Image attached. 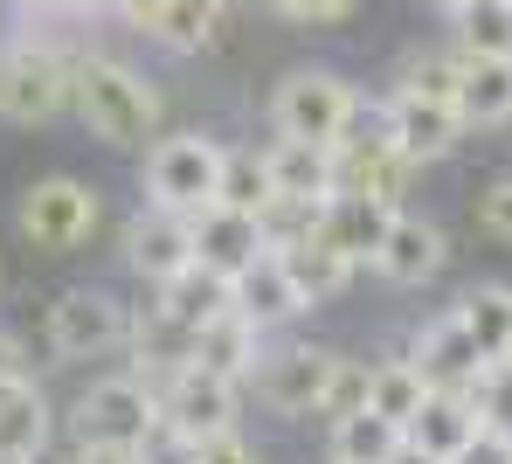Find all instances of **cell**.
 <instances>
[{
    "mask_svg": "<svg viewBox=\"0 0 512 464\" xmlns=\"http://www.w3.org/2000/svg\"><path fill=\"white\" fill-rule=\"evenodd\" d=\"M70 104H77V118L104 146H146L160 132V91L132 63H111V56H84L77 63Z\"/></svg>",
    "mask_w": 512,
    "mask_h": 464,
    "instance_id": "cell-1",
    "label": "cell"
},
{
    "mask_svg": "<svg viewBox=\"0 0 512 464\" xmlns=\"http://www.w3.org/2000/svg\"><path fill=\"white\" fill-rule=\"evenodd\" d=\"M222 146L201 139V132H180V139H160L146 153V194L153 208H173V215H201L215 208V187H222Z\"/></svg>",
    "mask_w": 512,
    "mask_h": 464,
    "instance_id": "cell-2",
    "label": "cell"
},
{
    "mask_svg": "<svg viewBox=\"0 0 512 464\" xmlns=\"http://www.w3.org/2000/svg\"><path fill=\"white\" fill-rule=\"evenodd\" d=\"M353 104L360 97L346 91V77L333 70H291L277 97H270V125L284 132V139H312V146H333L346 132V118H353Z\"/></svg>",
    "mask_w": 512,
    "mask_h": 464,
    "instance_id": "cell-3",
    "label": "cell"
},
{
    "mask_svg": "<svg viewBox=\"0 0 512 464\" xmlns=\"http://www.w3.org/2000/svg\"><path fill=\"white\" fill-rule=\"evenodd\" d=\"M153 395H160V423H173V430L194 437V444L236 430V381L215 374V368H201V361L167 368V381H160Z\"/></svg>",
    "mask_w": 512,
    "mask_h": 464,
    "instance_id": "cell-4",
    "label": "cell"
},
{
    "mask_svg": "<svg viewBox=\"0 0 512 464\" xmlns=\"http://www.w3.org/2000/svg\"><path fill=\"white\" fill-rule=\"evenodd\" d=\"M77 84V63H63L56 49H14L0 63V118L7 125H49Z\"/></svg>",
    "mask_w": 512,
    "mask_h": 464,
    "instance_id": "cell-5",
    "label": "cell"
},
{
    "mask_svg": "<svg viewBox=\"0 0 512 464\" xmlns=\"http://www.w3.org/2000/svg\"><path fill=\"white\" fill-rule=\"evenodd\" d=\"M132 340V312L111 298V291H63L56 305H49V347L63 354V361H90V354H111V347H125Z\"/></svg>",
    "mask_w": 512,
    "mask_h": 464,
    "instance_id": "cell-6",
    "label": "cell"
},
{
    "mask_svg": "<svg viewBox=\"0 0 512 464\" xmlns=\"http://www.w3.org/2000/svg\"><path fill=\"white\" fill-rule=\"evenodd\" d=\"M340 354L326 347H284V354H263L256 361V402L277 409V416H319L326 409V388H333Z\"/></svg>",
    "mask_w": 512,
    "mask_h": 464,
    "instance_id": "cell-7",
    "label": "cell"
},
{
    "mask_svg": "<svg viewBox=\"0 0 512 464\" xmlns=\"http://www.w3.org/2000/svg\"><path fill=\"white\" fill-rule=\"evenodd\" d=\"M90 229H97V194L84 181L56 174V181H35L21 194V236L35 250H77Z\"/></svg>",
    "mask_w": 512,
    "mask_h": 464,
    "instance_id": "cell-8",
    "label": "cell"
},
{
    "mask_svg": "<svg viewBox=\"0 0 512 464\" xmlns=\"http://www.w3.org/2000/svg\"><path fill=\"white\" fill-rule=\"evenodd\" d=\"M160 423V395L139 381V374H111V381H90L84 402H77V437H111V444H139L146 430Z\"/></svg>",
    "mask_w": 512,
    "mask_h": 464,
    "instance_id": "cell-9",
    "label": "cell"
},
{
    "mask_svg": "<svg viewBox=\"0 0 512 464\" xmlns=\"http://www.w3.org/2000/svg\"><path fill=\"white\" fill-rule=\"evenodd\" d=\"M388 132H395V146H402V160L409 167H429V160H450L457 153V139L471 132L464 125V111L457 104H443V97H423V91H402L388 97Z\"/></svg>",
    "mask_w": 512,
    "mask_h": 464,
    "instance_id": "cell-10",
    "label": "cell"
},
{
    "mask_svg": "<svg viewBox=\"0 0 512 464\" xmlns=\"http://www.w3.org/2000/svg\"><path fill=\"white\" fill-rule=\"evenodd\" d=\"M125 264L146 284H167L194 264V215H173V208H153L125 229Z\"/></svg>",
    "mask_w": 512,
    "mask_h": 464,
    "instance_id": "cell-11",
    "label": "cell"
},
{
    "mask_svg": "<svg viewBox=\"0 0 512 464\" xmlns=\"http://www.w3.org/2000/svg\"><path fill=\"white\" fill-rule=\"evenodd\" d=\"M187 361H201V368L229 374V381H250L256 361H263V326H256L250 312H215L208 326H194V340H187Z\"/></svg>",
    "mask_w": 512,
    "mask_h": 464,
    "instance_id": "cell-12",
    "label": "cell"
},
{
    "mask_svg": "<svg viewBox=\"0 0 512 464\" xmlns=\"http://www.w3.org/2000/svg\"><path fill=\"white\" fill-rule=\"evenodd\" d=\"M443 257H450L443 229L423 222V215H402V208H395V222H388V243H381L374 271H381L388 284H429L436 271H443Z\"/></svg>",
    "mask_w": 512,
    "mask_h": 464,
    "instance_id": "cell-13",
    "label": "cell"
},
{
    "mask_svg": "<svg viewBox=\"0 0 512 464\" xmlns=\"http://www.w3.org/2000/svg\"><path fill=\"white\" fill-rule=\"evenodd\" d=\"M229 305H236V312H250L256 326H277V319L305 312V291L291 284V271H284V257H277V250H256L250 264L229 278Z\"/></svg>",
    "mask_w": 512,
    "mask_h": 464,
    "instance_id": "cell-14",
    "label": "cell"
},
{
    "mask_svg": "<svg viewBox=\"0 0 512 464\" xmlns=\"http://www.w3.org/2000/svg\"><path fill=\"white\" fill-rule=\"evenodd\" d=\"M478 423H485V416H478V402H471L464 388H429L423 409L402 423V437L423 444V451H436V458H457V451L478 437Z\"/></svg>",
    "mask_w": 512,
    "mask_h": 464,
    "instance_id": "cell-15",
    "label": "cell"
},
{
    "mask_svg": "<svg viewBox=\"0 0 512 464\" xmlns=\"http://www.w3.org/2000/svg\"><path fill=\"white\" fill-rule=\"evenodd\" d=\"M215 312H229V271H215V264H187L180 278L160 284V305H153V319H167L173 333H187L194 340V326H208Z\"/></svg>",
    "mask_w": 512,
    "mask_h": 464,
    "instance_id": "cell-16",
    "label": "cell"
},
{
    "mask_svg": "<svg viewBox=\"0 0 512 464\" xmlns=\"http://www.w3.org/2000/svg\"><path fill=\"white\" fill-rule=\"evenodd\" d=\"M409 361L423 368L429 388H471L478 368H485V354H478V340L464 333V319H457V312H443L436 326L416 333V354H409Z\"/></svg>",
    "mask_w": 512,
    "mask_h": 464,
    "instance_id": "cell-17",
    "label": "cell"
},
{
    "mask_svg": "<svg viewBox=\"0 0 512 464\" xmlns=\"http://www.w3.org/2000/svg\"><path fill=\"white\" fill-rule=\"evenodd\" d=\"M256 250H270L256 215H243V208H222V201L194 215V257H201V264H215V271H229V278H236Z\"/></svg>",
    "mask_w": 512,
    "mask_h": 464,
    "instance_id": "cell-18",
    "label": "cell"
},
{
    "mask_svg": "<svg viewBox=\"0 0 512 464\" xmlns=\"http://www.w3.org/2000/svg\"><path fill=\"white\" fill-rule=\"evenodd\" d=\"M388 222H395V208H388V201H374V194H333V201L319 208V229L340 243L353 264H374V257H381Z\"/></svg>",
    "mask_w": 512,
    "mask_h": 464,
    "instance_id": "cell-19",
    "label": "cell"
},
{
    "mask_svg": "<svg viewBox=\"0 0 512 464\" xmlns=\"http://www.w3.org/2000/svg\"><path fill=\"white\" fill-rule=\"evenodd\" d=\"M277 257H284V271H291V284L305 291V305H326V298H340V291H346V278L360 271V264H353V257L340 250V243L326 236V229H312V236L284 243Z\"/></svg>",
    "mask_w": 512,
    "mask_h": 464,
    "instance_id": "cell-20",
    "label": "cell"
},
{
    "mask_svg": "<svg viewBox=\"0 0 512 464\" xmlns=\"http://www.w3.org/2000/svg\"><path fill=\"white\" fill-rule=\"evenodd\" d=\"M222 14H229V0H153L139 21H146V35L173 49V56H201L215 35H222Z\"/></svg>",
    "mask_w": 512,
    "mask_h": 464,
    "instance_id": "cell-21",
    "label": "cell"
},
{
    "mask_svg": "<svg viewBox=\"0 0 512 464\" xmlns=\"http://www.w3.org/2000/svg\"><path fill=\"white\" fill-rule=\"evenodd\" d=\"M270 167V187L291 194V201H333V146H312V139H284L263 153Z\"/></svg>",
    "mask_w": 512,
    "mask_h": 464,
    "instance_id": "cell-22",
    "label": "cell"
},
{
    "mask_svg": "<svg viewBox=\"0 0 512 464\" xmlns=\"http://www.w3.org/2000/svg\"><path fill=\"white\" fill-rule=\"evenodd\" d=\"M49 444V402L35 381H21L14 368H0V451L14 458H42Z\"/></svg>",
    "mask_w": 512,
    "mask_h": 464,
    "instance_id": "cell-23",
    "label": "cell"
},
{
    "mask_svg": "<svg viewBox=\"0 0 512 464\" xmlns=\"http://www.w3.org/2000/svg\"><path fill=\"white\" fill-rule=\"evenodd\" d=\"M457 111H464V125H506L512 118V56H464Z\"/></svg>",
    "mask_w": 512,
    "mask_h": 464,
    "instance_id": "cell-24",
    "label": "cell"
},
{
    "mask_svg": "<svg viewBox=\"0 0 512 464\" xmlns=\"http://www.w3.org/2000/svg\"><path fill=\"white\" fill-rule=\"evenodd\" d=\"M402 451V423H388L381 409H353L333 423V464H388Z\"/></svg>",
    "mask_w": 512,
    "mask_h": 464,
    "instance_id": "cell-25",
    "label": "cell"
},
{
    "mask_svg": "<svg viewBox=\"0 0 512 464\" xmlns=\"http://www.w3.org/2000/svg\"><path fill=\"white\" fill-rule=\"evenodd\" d=\"M457 319H464V333L478 340L485 361L512 354V291H506V284H478V291H464V298H457Z\"/></svg>",
    "mask_w": 512,
    "mask_h": 464,
    "instance_id": "cell-26",
    "label": "cell"
},
{
    "mask_svg": "<svg viewBox=\"0 0 512 464\" xmlns=\"http://www.w3.org/2000/svg\"><path fill=\"white\" fill-rule=\"evenodd\" d=\"M450 28L464 56H512V0H464Z\"/></svg>",
    "mask_w": 512,
    "mask_h": 464,
    "instance_id": "cell-27",
    "label": "cell"
},
{
    "mask_svg": "<svg viewBox=\"0 0 512 464\" xmlns=\"http://www.w3.org/2000/svg\"><path fill=\"white\" fill-rule=\"evenodd\" d=\"M429 381L416 361H381V368H367V409H381L388 423H409L416 409H423Z\"/></svg>",
    "mask_w": 512,
    "mask_h": 464,
    "instance_id": "cell-28",
    "label": "cell"
},
{
    "mask_svg": "<svg viewBox=\"0 0 512 464\" xmlns=\"http://www.w3.org/2000/svg\"><path fill=\"white\" fill-rule=\"evenodd\" d=\"M270 167H263V153H229L222 160V187H215V201L222 208H243V215H263L270 208Z\"/></svg>",
    "mask_w": 512,
    "mask_h": 464,
    "instance_id": "cell-29",
    "label": "cell"
},
{
    "mask_svg": "<svg viewBox=\"0 0 512 464\" xmlns=\"http://www.w3.org/2000/svg\"><path fill=\"white\" fill-rule=\"evenodd\" d=\"M402 84H409V91H423V97H443V104H457V84H464V49L450 42V49H423V56H409Z\"/></svg>",
    "mask_w": 512,
    "mask_h": 464,
    "instance_id": "cell-30",
    "label": "cell"
},
{
    "mask_svg": "<svg viewBox=\"0 0 512 464\" xmlns=\"http://www.w3.org/2000/svg\"><path fill=\"white\" fill-rule=\"evenodd\" d=\"M464 395L478 402V416H485V423H499V430H512V354H499V361H485V368H478V381H471Z\"/></svg>",
    "mask_w": 512,
    "mask_h": 464,
    "instance_id": "cell-31",
    "label": "cell"
},
{
    "mask_svg": "<svg viewBox=\"0 0 512 464\" xmlns=\"http://www.w3.org/2000/svg\"><path fill=\"white\" fill-rule=\"evenodd\" d=\"M353 409H367V361H340L333 368V388H326V409L319 416H353Z\"/></svg>",
    "mask_w": 512,
    "mask_h": 464,
    "instance_id": "cell-32",
    "label": "cell"
},
{
    "mask_svg": "<svg viewBox=\"0 0 512 464\" xmlns=\"http://www.w3.org/2000/svg\"><path fill=\"white\" fill-rule=\"evenodd\" d=\"M194 458H201V444L180 437L173 423H153V430L139 437V464H194Z\"/></svg>",
    "mask_w": 512,
    "mask_h": 464,
    "instance_id": "cell-33",
    "label": "cell"
},
{
    "mask_svg": "<svg viewBox=\"0 0 512 464\" xmlns=\"http://www.w3.org/2000/svg\"><path fill=\"white\" fill-rule=\"evenodd\" d=\"M450 464H512V430H499V423H478V437L457 451Z\"/></svg>",
    "mask_w": 512,
    "mask_h": 464,
    "instance_id": "cell-34",
    "label": "cell"
},
{
    "mask_svg": "<svg viewBox=\"0 0 512 464\" xmlns=\"http://www.w3.org/2000/svg\"><path fill=\"white\" fill-rule=\"evenodd\" d=\"M478 222H485L492 236H506V243H512V181H492L485 194H478Z\"/></svg>",
    "mask_w": 512,
    "mask_h": 464,
    "instance_id": "cell-35",
    "label": "cell"
},
{
    "mask_svg": "<svg viewBox=\"0 0 512 464\" xmlns=\"http://www.w3.org/2000/svg\"><path fill=\"white\" fill-rule=\"evenodd\" d=\"M77 464H139V444H111V437H77Z\"/></svg>",
    "mask_w": 512,
    "mask_h": 464,
    "instance_id": "cell-36",
    "label": "cell"
},
{
    "mask_svg": "<svg viewBox=\"0 0 512 464\" xmlns=\"http://www.w3.org/2000/svg\"><path fill=\"white\" fill-rule=\"evenodd\" d=\"M194 464H256V451L236 437V430H222V437H208V444H201V458H194Z\"/></svg>",
    "mask_w": 512,
    "mask_h": 464,
    "instance_id": "cell-37",
    "label": "cell"
},
{
    "mask_svg": "<svg viewBox=\"0 0 512 464\" xmlns=\"http://www.w3.org/2000/svg\"><path fill=\"white\" fill-rule=\"evenodd\" d=\"M270 7H284L291 21H340V14H353V0H270Z\"/></svg>",
    "mask_w": 512,
    "mask_h": 464,
    "instance_id": "cell-38",
    "label": "cell"
},
{
    "mask_svg": "<svg viewBox=\"0 0 512 464\" xmlns=\"http://www.w3.org/2000/svg\"><path fill=\"white\" fill-rule=\"evenodd\" d=\"M388 464H450V458H436V451H423V444H409V437H402V451H395Z\"/></svg>",
    "mask_w": 512,
    "mask_h": 464,
    "instance_id": "cell-39",
    "label": "cell"
},
{
    "mask_svg": "<svg viewBox=\"0 0 512 464\" xmlns=\"http://www.w3.org/2000/svg\"><path fill=\"white\" fill-rule=\"evenodd\" d=\"M21 7H35V14H77V7H97V0H21Z\"/></svg>",
    "mask_w": 512,
    "mask_h": 464,
    "instance_id": "cell-40",
    "label": "cell"
},
{
    "mask_svg": "<svg viewBox=\"0 0 512 464\" xmlns=\"http://www.w3.org/2000/svg\"><path fill=\"white\" fill-rule=\"evenodd\" d=\"M97 7H111V14H132V21H139V14H146L153 0H97Z\"/></svg>",
    "mask_w": 512,
    "mask_h": 464,
    "instance_id": "cell-41",
    "label": "cell"
},
{
    "mask_svg": "<svg viewBox=\"0 0 512 464\" xmlns=\"http://www.w3.org/2000/svg\"><path fill=\"white\" fill-rule=\"evenodd\" d=\"M429 7H436V14H457V7H464V0H429Z\"/></svg>",
    "mask_w": 512,
    "mask_h": 464,
    "instance_id": "cell-42",
    "label": "cell"
},
{
    "mask_svg": "<svg viewBox=\"0 0 512 464\" xmlns=\"http://www.w3.org/2000/svg\"><path fill=\"white\" fill-rule=\"evenodd\" d=\"M0 464H35V458H14V451H0Z\"/></svg>",
    "mask_w": 512,
    "mask_h": 464,
    "instance_id": "cell-43",
    "label": "cell"
}]
</instances>
